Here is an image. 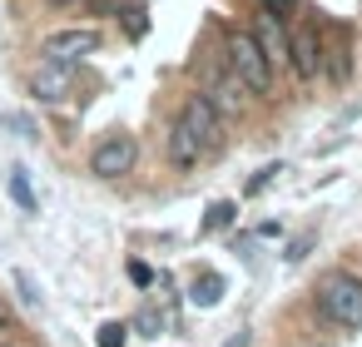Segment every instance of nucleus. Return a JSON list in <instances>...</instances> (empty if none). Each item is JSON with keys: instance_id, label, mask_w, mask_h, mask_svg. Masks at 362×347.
<instances>
[{"instance_id": "39448f33", "label": "nucleus", "mask_w": 362, "mask_h": 347, "mask_svg": "<svg viewBox=\"0 0 362 347\" xmlns=\"http://www.w3.org/2000/svg\"><path fill=\"white\" fill-rule=\"evenodd\" d=\"M40 50H45L50 65H70V70H75L85 55L100 50V30H90V25H85V30H80V25H75V30H55V35H45Z\"/></svg>"}, {"instance_id": "5701e85b", "label": "nucleus", "mask_w": 362, "mask_h": 347, "mask_svg": "<svg viewBox=\"0 0 362 347\" xmlns=\"http://www.w3.org/2000/svg\"><path fill=\"white\" fill-rule=\"evenodd\" d=\"M0 322H6V307H0Z\"/></svg>"}, {"instance_id": "0eeeda50", "label": "nucleus", "mask_w": 362, "mask_h": 347, "mask_svg": "<svg viewBox=\"0 0 362 347\" xmlns=\"http://www.w3.org/2000/svg\"><path fill=\"white\" fill-rule=\"evenodd\" d=\"M30 95L35 100H45V105H65L70 95H75V70L70 65H40L35 75H30Z\"/></svg>"}, {"instance_id": "dca6fc26", "label": "nucleus", "mask_w": 362, "mask_h": 347, "mask_svg": "<svg viewBox=\"0 0 362 347\" xmlns=\"http://www.w3.org/2000/svg\"><path fill=\"white\" fill-rule=\"evenodd\" d=\"M278 174H283V169H278V164H268V169H258V174H253V179H248V194H263V189H268V184H273V179H278Z\"/></svg>"}, {"instance_id": "6ab92c4d", "label": "nucleus", "mask_w": 362, "mask_h": 347, "mask_svg": "<svg viewBox=\"0 0 362 347\" xmlns=\"http://www.w3.org/2000/svg\"><path fill=\"white\" fill-rule=\"evenodd\" d=\"M21 288H25V302H40V293H35V283H30V273H21Z\"/></svg>"}, {"instance_id": "412c9836", "label": "nucleus", "mask_w": 362, "mask_h": 347, "mask_svg": "<svg viewBox=\"0 0 362 347\" xmlns=\"http://www.w3.org/2000/svg\"><path fill=\"white\" fill-rule=\"evenodd\" d=\"M263 6H268V11H278V6H288V0H263Z\"/></svg>"}, {"instance_id": "f8f14e48", "label": "nucleus", "mask_w": 362, "mask_h": 347, "mask_svg": "<svg viewBox=\"0 0 362 347\" xmlns=\"http://www.w3.org/2000/svg\"><path fill=\"white\" fill-rule=\"evenodd\" d=\"M233 218H238V204L218 199V204H209V213H204V233H218V228H228Z\"/></svg>"}, {"instance_id": "4be33fe9", "label": "nucleus", "mask_w": 362, "mask_h": 347, "mask_svg": "<svg viewBox=\"0 0 362 347\" xmlns=\"http://www.w3.org/2000/svg\"><path fill=\"white\" fill-rule=\"evenodd\" d=\"M50 6H70V0H50Z\"/></svg>"}, {"instance_id": "6e6552de", "label": "nucleus", "mask_w": 362, "mask_h": 347, "mask_svg": "<svg viewBox=\"0 0 362 347\" xmlns=\"http://www.w3.org/2000/svg\"><path fill=\"white\" fill-rule=\"evenodd\" d=\"M204 95H209V105H214L223 119H238V114H243V95H248V90L238 85V75H233V70H214Z\"/></svg>"}, {"instance_id": "2eb2a0df", "label": "nucleus", "mask_w": 362, "mask_h": 347, "mask_svg": "<svg viewBox=\"0 0 362 347\" xmlns=\"http://www.w3.org/2000/svg\"><path fill=\"white\" fill-rule=\"evenodd\" d=\"M322 65H327V75L342 85V80H347V45H332V60H322Z\"/></svg>"}, {"instance_id": "20e7f679", "label": "nucleus", "mask_w": 362, "mask_h": 347, "mask_svg": "<svg viewBox=\"0 0 362 347\" xmlns=\"http://www.w3.org/2000/svg\"><path fill=\"white\" fill-rule=\"evenodd\" d=\"M179 119H184V124L194 129V139L204 144V154H214V149L223 144V124H228V119H223V114H218V110L209 105V95H204V90H194V95L184 100Z\"/></svg>"}, {"instance_id": "f3484780", "label": "nucleus", "mask_w": 362, "mask_h": 347, "mask_svg": "<svg viewBox=\"0 0 362 347\" xmlns=\"http://www.w3.org/2000/svg\"><path fill=\"white\" fill-rule=\"evenodd\" d=\"M129 278H134L139 288H149V283H154V273H149V263H129Z\"/></svg>"}, {"instance_id": "423d86ee", "label": "nucleus", "mask_w": 362, "mask_h": 347, "mask_svg": "<svg viewBox=\"0 0 362 347\" xmlns=\"http://www.w3.org/2000/svg\"><path fill=\"white\" fill-rule=\"evenodd\" d=\"M288 60H293V75H298V80H317V70H322L317 25H298V30L288 35Z\"/></svg>"}, {"instance_id": "9b49d317", "label": "nucleus", "mask_w": 362, "mask_h": 347, "mask_svg": "<svg viewBox=\"0 0 362 347\" xmlns=\"http://www.w3.org/2000/svg\"><path fill=\"white\" fill-rule=\"evenodd\" d=\"M223 293H228L223 273H199V278L189 283V302H194V307H218Z\"/></svg>"}, {"instance_id": "ddd939ff", "label": "nucleus", "mask_w": 362, "mask_h": 347, "mask_svg": "<svg viewBox=\"0 0 362 347\" xmlns=\"http://www.w3.org/2000/svg\"><path fill=\"white\" fill-rule=\"evenodd\" d=\"M11 199L25 208V213H35V189H30V179H25V169H16L11 174Z\"/></svg>"}, {"instance_id": "7ed1b4c3", "label": "nucleus", "mask_w": 362, "mask_h": 347, "mask_svg": "<svg viewBox=\"0 0 362 347\" xmlns=\"http://www.w3.org/2000/svg\"><path fill=\"white\" fill-rule=\"evenodd\" d=\"M134 164H139V144H134V134H124V129L105 134V139L95 144V154H90V169H95L100 179H119V174H129Z\"/></svg>"}, {"instance_id": "a211bd4d", "label": "nucleus", "mask_w": 362, "mask_h": 347, "mask_svg": "<svg viewBox=\"0 0 362 347\" xmlns=\"http://www.w3.org/2000/svg\"><path fill=\"white\" fill-rule=\"evenodd\" d=\"M308 248H313V238H308V233H303V238H298V243H293V248H288V263H298V258H303V253H308Z\"/></svg>"}, {"instance_id": "1a4fd4ad", "label": "nucleus", "mask_w": 362, "mask_h": 347, "mask_svg": "<svg viewBox=\"0 0 362 347\" xmlns=\"http://www.w3.org/2000/svg\"><path fill=\"white\" fill-rule=\"evenodd\" d=\"M253 35H258V45H263V55H268L273 70H293V60H288V30L278 25V11H268V16L253 25Z\"/></svg>"}, {"instance_id": "f257e3e1", "label": "nucleus", "mask_w": 362, "mask_h": 347, "mask_svg": "<svg viewBox=\"0 0 362 347\" xmlns=\"http://www.w3.org/2000/svg\"><path fill=\"white\" fill-rule=\"evenodd\" d=\"M228 70L238 75V85H243L248 95L268 100V90H273V65H268V55H263V45H258L253 30H233V35H228Z\"/></svg>"}, {"instance_id": "9d476101", "label": "nucleus", "mask_w": 362, "mask_h": 347, "mask_svg": "<svg viewBox=\"0 0 362 347\" xmlns=\"http://www.w3.org/2000/svg\"><path fill=\"white\" fill-rule=\"evenodd\" d=\"M169 159H174V169H199V159H209L184 119H174V129H169Z\"/></svg>"}, {"instance_id": "4468645a", "label": "nucleus", "mask_w": 362, "mask_h": 347, "mask_svg": "<svg viewBox=\"0 0 362 347\" xmlns=\"http://www.w3.org/2000/svg\"><path fill=\"white\" fill-rule=\"evenodd\" d=\"M95 347H129V327L124 322H105L100 337H95Z\"/></svg>"}, {"instance_id": "aec40b11", "label": "nucleus", "mask_w": 362, "mask_h": 347, "mask_svg": "<svg viewBox=\"0 0 362 347\" xmlns=\"http://www.w3.org/2000/svg\"><path fill=\"white\" fill-rule=\"evenodd\" d=\"M223 347H248V332H233V337H228Z\"/></svg>"}, {"instance_id": "f03ea898", "label": "nucleus", "mask_w": 362, "mask_h": 347, "mask_svg": "<svg viewBox=\"0 0 362 347\" xmlns=\"http://www.w3.org/2000/svg\"><path fill=\"white\" fill-rule=\"evenodd\" d=\"M317 307L337 322V327H362V278L352 273H327L317 283Z\"/></svg>"}]
</instances>
